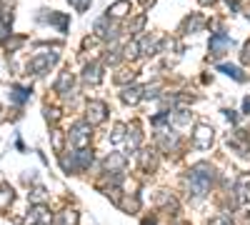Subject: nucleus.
Instances as JSON below:
<instances>
[{
	"label": "nucleus",
	"instance_id": "obj_1",
	"mask_svg": "<svg viewBox=\"0 0 250 225\" xmlns=\"http://www.w3.org/2000/svg\"><path fill=\"white\" fill-rule=\"evenodd\" d=\"M210 183H213V168L208 163H198V165L190 168V175H188V195L203 200L210 190Z\"/></svg>",
	"mask_w": 250,
	"mask_h": 225
},
{
	"label": "nucleus",
	"instance_id": "obj_2",
	"mask_svg": "<svg viewBox=\"0 0 250 225\" xmlns=\"http://www.w3.org/2000/svg\"><path fill=\"white\" fill-rule=\"evenodd\" d=\"M90 135H93L90 133V123H75V125L70 128V133H68V140L80 150V148H85L90 143Z\"/></svg>",
	"mask_w": 250,
	"mask_h": 225
},
{
	"label": "nucleus",
	"instance_id": "obj_3",
	"mask_svg": "<svg viewBox=\"0 0 250 225\" xmlns=\"http://www.w3.org/2000/svg\"><path fill=\"white\" fill-rule=\"evenodd\" d=\"M193 145L200 148V150H208L213 145V128H208V125H198L195 133H193Z\"/></svg>",
	"mask_w": 250,
	"mask_h": 225
},
{
	"label": "nucleus",
	"instance_id": "obj_4",
	"mask_svg": "<svg viewBox=\"0 0 250 225\" xmlns=\"http://www.w3.org/2000/svg\"><path fill=\"white\" fill-rule=\"evenodd\" d=\"M235 200L238 205H248L250 203V175H240L235 183Z\"/></svg>",
	"mask_w": 250,
	"mask_h": 225
},
{
	"label": "nucleus",
	"instance_id": "obj_5",
	"mask_svg": "<svg viewBox=\"0 0 250 225\" xmlns=\"http://www.w3.org/2000/svg\"><path fill=\"white\" fill-rule=\"evenodd\" d=\"M30 223H35V225H50V213H48V208H45V203H40V205H33L30 208Z\"/></svg>",
	"mask_w": 250,
	"mask_h": 225
},
{
	"label": "nucleus",
	"instance_id": "obj_6",
	"mask_svg": "<svg viewBox=\"0 0 250 225\" xmlns=\"http://www.w3.org/2000/svg\"><path fill=\"white\" fill-rule=\"evenodd\" d=\"M125 155H118V153H110L105 158V173H123L125 170Z\"/></svg>",
	"mask_w": 250,
	"mask_h": 225
},
{
	"label": "nucleus",
	"instance_id": "obj_7",
	"mask_svg": "<svg viewBox=\"0 0 250 225\" xmlns=\"http://www.w3.org/2000/svg\"><path fill=\"white\" fill-rule=\"evenodd\" d=\"M105 120V105L103 103H90L88 105V123L95 125V123H103Z\"/></svg>",
	"mask_w": 250,
	"mask_h": 225
},
{
	"label": "nucleus",
	"instance_id": "obj_8",
	"mask_svg": "<svg viewBox=\"0 0 250 225\" xmlns=\"http://www.w3.org/2000/svg\"><path fill=\"white\" fill-rule=\"evenodd\" d=\"M73 158H75L78 170H85V168H90V165H93V153H90L88 148H80L78 153H73Z\"/></svg>",
	"mask_w": 250,
	"mask_h": 225
},
{
	"label": "nucleus",
	"instance_id": "obj_9",
	"mask_svg": "<svg viewBox=\"0 0 250 225\" xmlns=\"http://www.w3.org/2000/svg\"><path fill=\"white\" fill-rule=\"evenodd\" d=\"M163 145H165V150H175L178 148V135L170 133V130H163Z\"/></svg>",
	"mask_w": 250,
	"mask_h": 225
},
{
	"label": "nucleus",
	"instance_id": "obj_10",
	"mask_svg": "<svg viewBox=\"0 0 250 225\" xmlns=\"http://www.w3.org/2000/svg\"><path fill=\"white\" fill-rule=\"evenodd\" d=\"M140 165L145 168V170H153L155 168V153H140Z\"/></svg>",
	"mask_w": 250,
	"mask_h": 225
},
{
	"label": "nucleus",
	"instance_id": "obj_11",
	"mask_svg": "<svg viewBox=\"0 0 250 225\" xmlns=\"http://www.w3.org/2000/svg\"><path fill=\"white\" fill-rule=\"evenodd\" d=\"M10 203H13V190H10V185H0V208L10 205Z\"/></svg>",
	"mask_w": 250,
	"mask_h": 225
},
{
	"label": "nucleus",
	"instance_id": "obj_12",
	"mask_svg": "<svg viewBox=\"0 0 250 225\" xmlns=\"http://www.w3.org/2000/svg\"><path fill=\"white\" fill-rule=\"evenodd\" d=\"M128 143H130L133 150L140 145V130H138V125H130V128H128Z\"/></svg>",
	"mask_w": 250,
	"mask_h": 225
},
{
	"label": "nucleus",
	"instance_id": "obj_13",
	"mask_svg": "<svg viewBox=\"0 0 250 225\" xmlns=\"http://www.w3.org/2000/svg\"><path fill=\"white\" fill-rule=\"evenodd\" d=\"M28 198L35 203V205H40V203H45V188H40V185H38V188H33V190L28 193Z\"/></svg>",
	"mask_w": 250,
	"mask_h": 225
},
{
	"label": "nucleus",
	"instance_id": "obj_14",
	"mask_svg": "<svg viewBox=\"0 0 250 225\" xmlns=\"http://www.w3.org/2000/svg\"><path fill=\"white\" fill-rule=\"evenodd\" d=\"M140 90H135V88H128V90H125L123 93V100H125V103H138V100L143 98V95H138Z\"/></svg>",
	"mask_w": 250,
	"mask_h": 225
},
{
	"label": "nucleus",
	"instance_id": "obj_15",
	"mask_svg": "<svg viewBox=\"0 0 250 225\" xmlns=\"http://www.w3.org/2000/svg\"><path fill=\"white\" fill-rule=\"evenodd\" d=\"M173 123H175V125H190V115H188L185 110H178L173 115Z\"/></svg>",
	"mask_w": 250,
	"mask_h": 225
},
{
	"label": "nucleus",
	"instance_id": "obj_16",
	"mask_svg": "<svg viewBox=\"0 0 250 225\" xmlns=\"http://www.w3.org/2000/svg\"><path fill=\"white\" fill-rule=\"evenodd\" d=\"M128 10H130V5L125 3V0H123V3H115V5L110 8V13H113V15H125Z\"/></svg>",
	"mask_w": 250,
	"mask_h": 225
},
{
	"label": "nucleus",
	"instance_id": "obj_17",
	"mask_svg": "<svg viewBox=\"0 0 250 225\" xmlns=\"http://www.w3.org/2000/svg\"><path fill=\"white\" fill-rule=\"evenodd\" d=\"M15 103H23V100H28V90H23V88H13V95H10Z\"/></svg>",
	"mask_w": 250,
	"mask_h": 225
},
{
	"label": "nucleus",
	"instance_id": "obj_18",
	"mask_svg": "<svg viewBox=\"0 0 250 225\" xmlns=\"http://www.w3.org/2000/svg\"><path fill=\"white\" fill-rule=\"evenodd\" d=\"M123 130H125V125H115L113 128V135H110V143H115V145H118V143H123Z\"/></svg>",
	"mask_w": 250,
	"mask_h": 225
},
{
	"label": "nucleus",
	"instance_id": "obj_19",
	"mask_svg": "<svg viewBox=\"0 0 250 225\" xmlns=\"http://www.w3.org/2000/svg\"><path fill=\"white\" fill-rule=\"evenodd\" d=\"M85 80H88V83H98V80H100L98 68H88V70H85Z\"/></svg>",
	"mask_w": 250,
	"mask_h": 225
},
{
	"label": "nucleus",
	"instance_id": "obj_20",
	"mask_svg": "<svg viewBox=\"0 0 250 225\" xmlns=\"http://www.w3.org/2000/svg\"><path fill=\"white\" fill-rule=\"evenodd\" d=\"M53 148L60 153L62 150V133H53Z\"/></svg>",
	"mask_w": 250,
	"mask_h": 225
},
{
	"label": "nucleus",
	"instance_id": "obj_21",
	"mask_svg": "<svg viewBox=\"0 0 250 225\" xmlns=\"http://www.w3.org/2000/svg\"><path fill=\"white\" fill-rule=\"evenodd\" d=\"M210 225H233V223H230V218L218 215V218H213V220H210Z\"/></svg>",
	"mask_w": 250,
	"mask_h": 225
},
{
	"label": "nucleus",
	"instance_id": "obj_22",
	"mask_svg": "<svg viewBox=\"0 0 250 225\" xmlns=\"http://www.w3.org/2000/svg\"><path fill=\"white\" fill-rule=\"evenodd\" d=\"M70 3H75V8H80V10H83V8L88 5V0H70Z\"/></svg>",
	"mask_w": 250,
	"mask_h": 225
}]
</instances>
